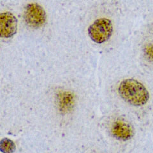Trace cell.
<instances>
[{"instance_id": "obj_1", "label": "cell", "mask_w": 153, "mask_h": 153, "mask_svg": "<svg viewBox=\"0 0 153 153\" xmlns=\"http://www.w3.org/2000/svg\"><path fill=\"white\" fill-rule=\"evenodd\" d=\"M119 93L123 99L134 106L146 104L149 98V93L144 85L131 79L124 80L120 84Z\"/></svg>"}, {"instance_id": "obj_2", "label": "cell", "mask_w": 153, "mask_h": 153, "mask_svg": "<svg viewBox=\"0 0 153 153\" xmlns=\"http://www.w3.org/2000/svg\"><path fill=\"white\" fill-rule=\"evenodd\" d=\"M113 31L112 23L106 18L96 20L88 29V33L91 40L97 44L107 41L111 38Z\"/></svg>"}, {"instance_id": "obj_3", "label": "cell", "mask_w": 153, "mask_h": 153, "mask_svg": "<svg viewBox=\"0 0 153 153\" xmlns=\"http://www.w3.org/2000/svg\"><path fill=\"white\" fill-rule=\"evenodd\" d=\"M24 17L28 26L33 28H38L45 24L46 13L44 8L39 4L31 3L26 6Z\"/></svg>"}, {"instance_id": "obj_4", "label": "cell", "mask_w": 153, "mask_h": 153, "mask_svg": "<svg viewBox=\"0 0 153 153\" xmlns=\"http://www.w3.org/2000/svg\"><path fill=\"white\" fill-rule=\"evenodd\" d=\"M17 30V19L12 13L3 12L0 14L1 36L9 38L15 35Z\"/></svg>"}, {"instance_id": "obj_5", "label": "cell", "mask_w": 153, "mask_h": 153, "mask_svg": "<svg viewBox=\"0 0 153 153\" xmlns=\"http://www.w3.org/2000/svg\"><path fill=\"white\" fill-rule=\"evenodd\" d=\"M57 102L58 108L61 113H68L74 107L75 96L70 91H60L57 94Z\"/></svg>"}, {"instance_id": "obj_6", "label": "cell", "mask_w": 153, "mask_h": 153, "mask_svg": "<svg viewBox=\"0 0 153 153\" xmlns=\"http://www.w3.org/2000/svg\"><path fill=\"white\" fill-rule=\"evenodd\" d=\"M114 137L119 140H127L133 136V130L128 124L119 120L114 124L112 129Z\"/></svg>"}, {"instance_id": "obj_7", "label": "cell", "mask_w": 153, "mask_h": 153, "mask_svg": "<svg viewBox=\"0 0 153 153\" xmlns=\"http://www.w3.org/2000/svg\"><path fill=\"white\" fill-rule=\"evenodd\" d=\"M0 149L3 153H13L16 150V145L8 138H3L0 142Z\"/></svg>"}, {"instance_id": "obj_8", "label": "cell", "mask_w": 153, "mask_h": 153, "mask_svg": "<svg viewBox=\"0 0 153 153\" xmlns=\"http://www.w3.org/2000/svg\"><path fill=\"white\" fill-rule=\"evenodd\" d=\"M145 53L146 56L150 60L153 61V45H148L145 48Z\"/></svg>"}]
</instances>
